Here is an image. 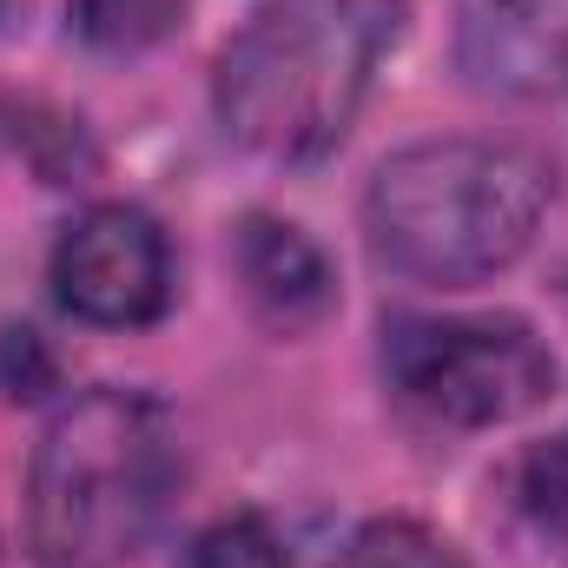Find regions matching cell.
<instances>
[{
  "label": "cell",
  "mask_w": 568,
  "mask_h": 568,
  "mask_svg": "<svg viewBox=\"0 0 568 568\" xmlns=\"http://www.w3.org/2000/svg\"><path fill=\"white\" fill-rule=\"evenodd\" d=\"M397 0H278L239 27L219 53L212 100L225 133L258 159H317L351 133L384 47L397 40Z\"/></svg>",
  "instance_id": "6da1fadb"
},
{
  "label": "cell",
  "mask_w": 568,
  "mask_h": 568,
  "mask_svg": "<svg viewBox=\"0 0 568 568\" xmlns=\"http://www.w3.org/2000/svg\"><path fill=\"white\" fill-rule=\"evenodd\" d=\"M549 212V165L496 140H424L377 165L364 232L377 265L417 284L509 272Z\"/></svg>",
  "instance_id": "7a4b0ae2"
},
{
  "label": "cell",
  "mask_w": 568,
  "mask_h": 568,
  "mask_svg": "<svg viewBox=\"0 0 568 568\" xmlns=\"http://www.w3.org/2000/svg\"><path fill=\"white\" fill-rule=\"evenodd\" d=\"M172 429L140 390H87L40 429L27 536L40 568H120L172 503Z\"/></svg>",
  "instance_id": "3957f363"
},
{
  "label": "cell",
  "mask_w": 568,
  "mask_h": 568,
  "mask_svg": "<svg viewBox=\"0 0 568 568\" xmlns=\"http://www.w3.org/2000/svg\"><path fill=\"white\" fill-rule=\"evenodd\" d=\"M410 410L449 429L516 424L556 390V357L523 317H410L384 344Z\"/></svg>",
  "instance_id": "277c9868"
},
{
  "label": "cell",
  "mask_w": 568,
  "mask_h": 568,
  "mask_svg": "<svg viewBox=\"0 0 568 568\" xmlns=\"http://www.w3.org/2000/svg\"><path fill=\"white\" fill-rule=\"evenodd\" d=\"M53 297L106 331L152 324L172 304V252L140 205H93L53 245Z\"/></svg>",
  "instance_id": "5b68a950"
},
{
  "label": "cell",
  "mask_w": 568,
  "mask_h": 568,
  "mask_svg": "<svg viewBox=\"0 0 568 568\" xmlns=\"http://www.w3.org/2000/svg\"><path fill=\"white\" fill-rule=\"evenodd\" d=\"M239 278L252 291V304L284 331L317 324L337 304L324 252L297 225H278V219H245V232H239Z\"/></svg>",
  "instance_id": "8992f818"
},
{
  "label": "cell",
  "mask_w": 568,
  "mask_h": 568,
  "mask_svg": "<svg viewBox=\"0 0 568 568\" xmlns=\"http://www.w3.org/2000/svg\"><path fill=\"white\" fill-rule=\"evenodd\" d=\"M185 20V0H73V33L100 53L159 47Z\"/></svg>",
  "instance_id": "52a82bcc"
},
{
  "label": "cell",
  "mask_w": 568,
  "mask_h": 568,
  "mask_svg": "<svg viewBox=\"0 0 568 568\" xmlns=\"http://www.w3.org/2000/svg\"><path fill=\"white\" fill-rule=\"evenodd\" d=\"M337 568H463V556H456L436 529H424V523L384 516V523H364V529L344 542Z\"/></svg>",
  "instance_id": "ba28073f"
},
{
  "label": "cell",
  "mask_w": 568,
  "mask_h": 568,
  "mask_svg": "<svg viewBox=\"0 0 568 568\" xmlns=\"http://www.w3.org/2000/svg\"><path fill=\"white\" fill-rule=\"evenodd\" d=\"M516 496H523V516L536 523V536H549V542L568 549V429L529 449Z\"/></svg>",
  "instance_id": "9c48e42d"
},
{
  "label": "cell",
  "mask_w": 568,
  "mask_h": 568,
  "mask_svg": "<svg viewBox=\"0 0 568 568\" xmlns=\"http://www.w3.org/2000/svg\"><path fill=\"white\" fill-rule=\"evenodd\" d=\"M192 568H284V542L265 516L245 509V516H225L199 536Z\"/></svg>",
  "instance_id": "30bf717a"
},
{
  "label": "cell",
  "mask_w": 568,
  "mask_h": 568,
  "mask_svg": "<svg viewBox=\"0 0 568 568\" xmlns=\"http://www.w3.org/2000/svg\"><path fill=\"white\" fill-rule=\"evenodd\" d=\"M562 284H568V278H562Z\"/></svg>",
  "instance_id": "8fae6325"
}]
</instances>
